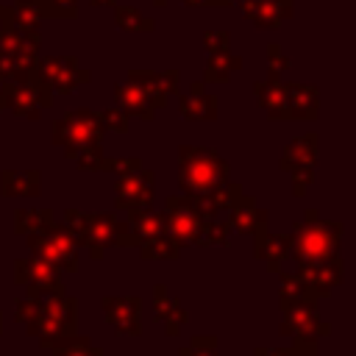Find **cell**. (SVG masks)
<instances>
[{
    "mask_svg": "<svg viewBox=\"0 0 356 356\" xmlns=\"http://www.w3.org/2000/svg\"><path fill=\"white\" fill-rule=\"evenodd\" d=\"M228 161L209 147L200 145H181L178 147V184H181V195H209L220 186L228 184Z\"/></svg>",
    "mask_w": 356,
    "mask_h": 356,
    "instance_id": "6da1fadb",
    "label": "cell"
},
{
    "mask_svg": "<svg viewBox=\"0 0 356 356\" xmlns=\"http://www.w3.org/2000/svg\"><path fill=\"white\" fill-rule=\"evenodd\" d=\"M342 222L337 220H320L317 211H306V222H295L292 228V250L300 264H323L337 259Z\"/></svg>",
    "mask_w": 356,
    "mask_h": 356,
    "instance_id": "7a4b0ae2",
    "label": "cell"
},
{
    "mask_svg": "<svg viewBox=\"0 0 356 356\" xmlns=\"http://www.w3.org/2000/svg\"><path fill=\"white\" fill-rule=\"evenodd\" d=\"M0 92H3V106L22 120H39L42 111L53 106V92L36 78L33 67L11 78H3Z\"/></svg>",
    "mask_w": 356,
    "mask_h": 356,
    "instance_id": "3957f363",
    "label": "cell"
},
{
    "mask_svg": "<svg viewBox=\"0 0 356 356\" xmlns=\"http://www.w3.org/2000/svg\"><path fill=\"white\" fill-rule=\"evenodd\" d=\"M50 131H53V142L64 150L67 159H75L83 147L100 145L103 134H106L100 117L95 111H89V108H75L72 114L58 117Z\"/></svg>",
    "mask_w": 356,
    "mask_h": 356,
    "instance_id": "277c9868",
    "label": "cell"
},
{
    "mask_svg": "<svg viewBox=\"0 0 356 356\" xmlns=\"http://www.w3.org/2000/svg\"><path fill=\"white\" fill-rule=\"evenodd\" d=\"M36 58H39L36 31H19L11 22L0 28V81L31 70Z\"/></svg>",
    "mask_w": 356,
    "mask_h": 356,
    "instance_id": "5b68a950",
    "label": "cell"
},
{
    "mask_svg": "<svg viewBox=\"0 0 356 356\" xmlns=\"http://www.w3.org/2000/svg\"><path fill=\"white\" fill-rule=\"evenodd\" d=\"M33 72L50 92H58V95H72L81 83H86L92 78L89 70H83L75 56H44V58H36L33 61Z\"/></svg>",
    "mask_w": 356,
    "mask_h": 356,
    "instance_id": "8992f818",
    "label": "cell"
},
{
    "mask_svg": "<svg viewBox=\"0 0 356 356\" xmlns=\"http://www.w3.org/2000/svg\"><path fill=\"white\" fill-rule=\"evenodd\" d=\"M28 245L36 253V259H42V261H47L53 267H61V270H75L78 267L75 242L67 236V231L58 222L28 234Z\"/></svg>",
    "mask_w": 356,
    "mask_h": 356,
    "instance_id": "52a82bcc",
    "label": "cell"
},
{
    "mask_svg": "<svg viewBox=\"0 0 356 356\" xmlns=\"http://www.w3.org/2000/svg\"><path fill=\"white\" fill-rule=\"evenodd\" d=\"M81 245L89 248L95 259L103 256V248L108 245H134V236L128 234V225L117 220L111 211H95L86 214V228L81 236Z\"/></svg>",
    "mask_w": 356,
    "mask_h": 356,
    "instance_id": "ba28073f",
    "label": "cell"
},
{
    "mask_svg": "<svg viewBox=\"0 0 356 356\" xmlns=\"http://www.w3.org/2000/svg\"><path fill=\"white\" fill-rule=\"evenodd\" d=\"M153 200V172L139 170L131 175H117L114 184V206L120 211H134V209H150Z\"/></svg>",
    "mask_w": 356,
    "mask_h": 356,
    "instance_id": "9c48e42d",
    "label": "cell"
},
{
    "mask_svg": "<svg viewBox=\"0 0 356 356\" xmlns=\"http://www.w3.org/2000/svg\"><path fill=\"white\" fill-rule=\"evenodd\" d=\"M128 81L139 83V86L147 92V97L153 100L156 108H164V106H167V97H170V95H178L181 72H178V70H164V72L131 70V72H128Z\"/></svg>",
    "mask_w": 356,
    "mask_h": 356,
    "instance_id": "30bf717a",
    "label": "cell"
},
{
    "mask_svg": "<svg viewBox=\"0 0 356 356\" xmlns=\"http://www.w3.org/2000/svg\"><path fill=\"white\" fill-rule=\"evenodd\" d=\"M178 114L186 122H209L217 117V97L206 92L203 81H195L186 92L178 95Z\"/></svg>",
    "mask_w": 356,
    "mask_h": 356,
    "instance_id": "8fae6325",
    "label": "cell"
},
{
    "mask_svg": "<svg viewBox=\"0 0 356 356\" xmlns=\"http://www.w3.org/2000/svg\"><path fill=\"white\" fill-rule=\"evenodd\" d=\"M239 11L256 28H278L292 17V0H242Z\"/></svg>",
    "mask_w": 356,
    "mask_h": 356,
    "instance_id": "7c38bea8",
    "label": "cell"
},
{
    "mask_svg": "<svg viewBox=\"0 0 356 356\" xmlns=\"http://www.w3.org/2000/svg\"><path fill=\"white\" fill-rule=\"evenodd\" d=\"M317 134H303V136H295L286 147H284V156H281V170L284 172H298V170H314L317 164Z\"/></svg>",
    "mask_w": 356,
    "mask_h": 356,
    "instance_id": "4fadbf2b",
    "label": "cell"
},
{
    "mask_svg": "<svg viewBox=\"0 0 356 356\" xmlns=\"http://www.w3.org/2000/svg\"><path fill=\"white\" fill-rule=\"evenodd\" d=\"M286 92V120H314L317 117V89L309 83H284Z\"/></svg>",
    "mask_w": 356,
    "mask_h": 356,
    "instance_id": "5bb4252c",
    "label": "cell"
},
{
    "mask_svg": "<svg viewBox=\"0 0 356 356\" xmlns=\"http://www.w3.org/2000/svg\"><path fill=\"white\" fill-rule=\"evenodd\" d=\"M114 97H117V106H120L125 114H134V117H139V120H153L156 106H153V100L147 97V92H145L139 83H134V81L117 83V86H114Z\"/></svg>",
    "mask_w": 356,
    "mask_h": 356,
    "instance_id": "9a60e30c",
    "label": "cell"
},
{
    "mask_svg": "<svg viewBox=\"0 0 356 356\" xmlns=\"http://www.w3.org/2000/svg\"><path fill=\"white\" fill-rule=\"evenodd\" d=\"M228 211H231L228 225L236 228V231H242V234H256V231L267 228V211L259 209L253 203V197H248V195H242Z\"/></svg>",
    "mask_w": 356,
    "mask_h": 356,
    "instance_id": "2e32d148",
    "label": "cell"
},
{
    "mask_svg": "<svg viewBox=\"0 0 356 356\" xmlns=\"http://www.w3.org/2000/svg\"><path fill=\"white\" fill-rule=\"evenodd\" d=\"M39 184H42V172L39 170H3L0 172V192L6 197H36L39 195Z\"/></svg>",
    "mask_w": 356,
    "mask_h": 356,
    "instance_id": "e0dca14e",
    "label": "cell"
},
{
    "mask_svg": "<svg viewBox=\"0 0 356 356\" xmlns=\"http://www.w3.org/2000/svg\"><path fill=\"white\" fill-rule=\"evenodd\" d=\"M256 100L259 106L267 111L270 120H286V92H284V81H256L253 83Z\"/></svg>",
    "mask_w": 356,
    "mask_h": 356,
    "instance_id": "ac0fdd59",
    "label": "cell"
},
{
    "mask_svg": "<svg viewBox=\"0 0 356 356\" xmlns=\"http://www.w3.org/2000/svg\"><path fill=\"white\" fill-rule=\"evenodd\" d=\"M125 225H128V234L134 236V242H145V239L159 236V234L167 231L164 228V211L156 214L150 209H134V211H128Z\"/></svg>",
    "mask_w": 356,
    "mask_h": 356,
    "instance_id": "d6986e66",
    "label": "cell"
},
{
    "mask_svg": "<svg viewBox=\"0 0 356 356\" xmlns=\"http://www.w3.org/2000/svg\"><path fill=\"white\" fill-rule=\"evenodd\" d=\"M17 281L33 284V289H58V278L53 273V264L42 261V259H31V261H17Z\"/></svg>",
    "mask_w": 356,
    "mask_h": 356,
    "instance_id": "ffe728a7",
    "label": "cell"
},
{
    "mask_svg": "<svg viewBox=\"0 0 356 356\" xmlns=\"http://www.w3.org/2000/svg\"><path fill=\"white\" fill-rule=\"evenodd\" d=\"M242 67V58L234 56L231 50L225 53H211L203 70V83H228V78Z\"/></svg>",
    "mask_w": 356,
    "mask_h": 356,
    "instance_id": "44dd1931",
    "label": "cell"
},
{
    "mask_svg": "<svg viewBox=\"0 0 356 356\" xmlns=\"http://www.w3.org/2000/svg\"><path fill=\"white\" fill-rule=\"evenodd\" d=\"M292 250V236L289 234H267L264 228L256 231V256L267 259L273 264H278L284 256H289Z\"/></svg>",
    "mask_w": 356,
    "mask_h": 356,
    "instance_id": "7402d4cb",
    "label": "cell"
},
{
    "mask_svg": "<svg viewBox=\"0 0 356 356\" xmlns=\"http://www.w3.org/2000/svg\"><path fill=\"white\" fill-rule=\"evenodd\" d=\"M8 8H11V25H17L19 31H36L44 22L42 0H14Z\"/></svg>",
    "mask_w": 356,
    "mask_h": 356,
    "instance_id": "603a6c76",
    "label": "cell"
},
{
    "mask_svg": "<svg viewBox=\"0 0 356 356\" xmlns=\"http://www.w3.org/2000/svg\"><path fill=\"white\" fill-rule=\"evenodd\" d=\"M114 22L125 33H147V31H153V19L139 14L134 6H114Z\"/></svg>",
    "mask_w": 356,
    "mask_h": 356,
    "instance_id": "cb8c5ba5",
    "label": "cell"
},
{
    "mask_svg": "<svg viewBox=\"0 0 356 356\" xmlns=\"http://www.w3.org/2000/svg\"><path fill=\"white\" fill-rule=\"evenodd\" d=\"M14 231L17 234H33V231H42L47 225H53V211L50 209H19L14 214Z\"/></svg>",
    "mask_w": 356,
    "mask_h": 356,
    "instance_id": "d4e9b609",
    "label": "cell"
},
{
    "mask_svg": "<svg viewBox=\"0 0 356 356\" xmlns=\"http://www.w3.org/2000/svg\"><path fill=\"white\" fill-rule=\"evenodd\" d=\"M106 309H108V320H114L120 328H136V309H139V303H136V298L131 300V298H106Z\"/></svg>",
    "mask_w": 356,
    "mask_h": 356,
    "instance_id": "484cf974",
    "label": "cell"
},
{
    "mask_svg": "<svg viewBox=\"0 0 356 356\" xmlns=\"http://www.w3.org/2000/svg\"><path fill=\"white\" fill-rule=\"evenodd\" d=\"M139 245H142V256L145 259H172V256H178V242L167 231L159 234V236H150V239H145Z\"/></svg>",
    "mask_w": 356,
    "mask_h": 356,
    "instance_id": "4316f807",
    "label": "cell"
},
{
    "mask_svg": "<svg viewBox=\"0 0 356 356\" xmlns=\"http://www.w3.org/2000/svg\"><path fill=\"white\" fill-rule=\"evenodd\" d=\"M72 161H75V164H78V170H83V172H103V170H108V172H111V159H108V156H103V147H100V145L83 147Z\"/></svg>",
    "mask_w": 356,
    "mask_h": 356,
    "instance_id": "83f0119b",
    "label": "cell"
},
{
    "mask_svg": "<svg viewBox=\"0 0 356 356\" xmlns=\"http://www.w3.org/2000/svg\"><path fill=\"white\" fill-rule=\"evenodd\" d=\"M44 17L56 19H75L78 17V0H42Z\"/></svg>",
    "mask_w": 356,
    "mask_h": 356,
    "instance_id": "f1b7e54d",
    "label": "cell"
},
{
    "mask_svg": "<svg viewBox=\"0 0 356 356\" xmlns=\"http://www.w3.org/2000/svg\"><path fill=\"white\" fill-rule=\"evenodd\" d=\"M267 78L270 81H281V75L289 70V56H284L281 53V47L278 44H270L267 47Z\"/></svg>",
    "mask_w": 356,
    "mask_h": 356,
    "instance_id": "f546056e",
    "label": "cell"
},
{
    "mask_svg": "<svg viewBox=\"0 0 356 356\" xmlns=\"http://www.w3.org/2000/svg\"><path fill=\"white\" fill-rule=\"evenodd\" d=\"M97 117H100V122H103L106 131H114V134H125V131H128V114H125L120 106H108V108L100 111Z\"/></svg>",
    "mask_w": 356,
    "mask_h": 356,
    "instance_id": "4dcf8cb0",
    "label": "cell"
},
{
    "mask_svg": "<svg viewBox=\"0 0 356 356\" xmlns=\"http://www.w3.org/2000/svg\"><path fill=\"white\" fill-rule=\"evenodd\" d=\"M228 42H231V33L228 31H206L203 33V47L206 53H225L228 50Z\"/></svg>",
    "mask_w": 356,
    "mask_h": 356,
    "instance_id": "1f68e13d",
    "label": "cell"
},
{
    "mask_svg": "<svg viewBox=\"0 0 356 356\" xmlns=\"http://www.w3.org/2000/svg\"><path fill=\"white\" fill-rule=\"evenodd\" d=\"M289 181H292V195H295V197H303L306 189L314 184V170H298V172H289Z\"/></svg>",
    "mask_w": 356,
    "mask_h": 356,
    "instance_id": "d6a6232c",
    "label": "cell"
},
{
    "mask_svg": "<svg viewBox=\"0 0 356 356\" xmlns=\"http://www.w3.org/2000/svg\"><path fill=\"white\" fill-rule=\"evenodd\" d=\"M145 164L136 159V156H128V159H111V172L117 175H131V172H139Z\"/></svg>",
    "mask_w": 356,
    "mask_h": 356,
    "instance_id": "836d02e7",
    "label": "cell"
},
{
    "mask_svg": "<svg viewBox=\"0 0 356 356\" xmlns=\"http://www.w3.org/2000/svg\"><path fill=\"white\" fill-rule=\"evenodd\" d=\"M0 22H3V25H8V22H11V8H8V6H3V3H0Z\"/></svg>",
    "mask_w": 356,
    "mask_h": 356,
    "instance_id": "e575fe53",
    "label": "cell"
},
{
    "mask_svg": "<svg viewBox=\"0 0 356 356\" xmlns=\"http://www.w3.org/2000/svg\"><path fill=\"white\" fill-rule=\"evenodd\" d=\"M92 6H100V8H114V0H92Z\"/></svg>",
    "mask_w": 356,
    "mask_h": 356,
    "instance_id": "d590c367",
    "label": "cell"
},
{
    "mask_svg": "<svg viewBox=\"0 0 356 356\" xmlns=\"http://www.w3.org/2000/svg\"><path fill=\"white\" fill-rule=\"evenodd\" d=\"M184 6H189V8H197V6H206V0H184Z\"/></svg>",
    "mask_w": 356,
    "mask_h": 356,
    "instance_id": "8d00e7d4",
    "label": "cell"
},
{
    "mask_svg": "<svg viewBox=\"0 0 356 356\" xmlns=\"http://www.w3.org/2000/svg\"><path fill=\"white\" fill-rule=\"evenodd\" d=\"M153 3H156L159 8H164V6H167V0H153Z\"/></svg>",
    "mask_w": 356,
    "mask_h": 356,
    "instance_id": "74e56055",
    "label": "cell"
},
{
    "mask_svg": "<svg viewBox=\"0 0 356 356\" xmlns=\"http://www.w3.org/2000/svg\"><path fill=\"white\" fill-rule=\"evenodd\" d=\"M3 108H6V106H3V92H0V111H3Z\"/></svg>",
    "mask_w": 356,
    "mask_h": 356,
    "instance_id": "f35d334b",
    "label": "cell"
},
{
    "mask_svg": "<svg viewBox=\"0 0 356 356\" xmlns=\"http://www.w3.org/2000/svg\"><path fill=\"white\" fill-rule=\"evenodd\" d=\"M228 3H242V0H228Z\"/></svg>",
    "mask_w": 356,
    "mask_h": 356,
    "instance_id": "ab89813d",
    "label": "cell"
}]
</instances>
